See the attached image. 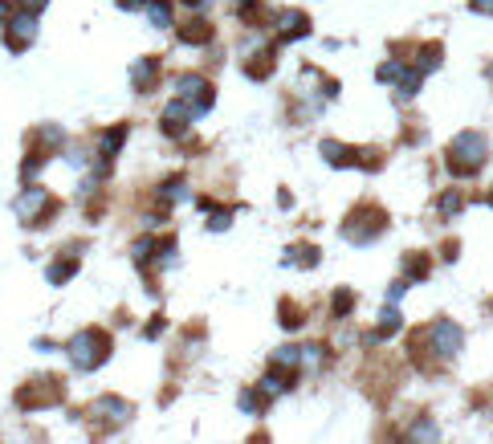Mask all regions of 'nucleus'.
<instances>
[{
  "label": "nucleus",
  "instance_id": "1",
  "mask_svg": "<svg viewBox=\"0 0 493 444\" xmlns=\"http://www.w3.org/2000/svg\"><path fill=\"white\" fill-rule=\"evenodd\" d=\"M485 134L477 131H461L452 143H448V168L456 172V176H469V172H477L481 163H485Z\"/></svg>",
  "mask_w": 493,
  "mask_h": 444
},
{
  "label": "nucleus",
  "instance_id": "2",
  "mask_svg": "<svg viewBox=\"0 0 493 444\" xmlns=\"http://www.w3.org/2000/svg\"><path fill=\"white\" fill-rule=\"evenodd\" d=\"M66 351H70V363H74L78 371H94V367H102L106 355H110V339H106L102 330H78Z\"/></svg>",
  "mask_w": 493,
  "mask_h": 444
},
{
  "label": "nucleus",
  "instance_id": "3",
  "mask_svg": "<svg viewBox=\"0 0 493 444\" xmlns=\"http://www.w3.org/2000/svg\"><path fill=\"white\" fill-rule=\"evenodd\" d=\"M8 29H4V45L12 49V53H21L25 45L37 37V12H29V8H21V17H12V21H4Z\"/></svg>",
  "mask_w": 493,
  "mask_h": 444
},
{
  "label": "nucleus",
  "instance_id": "4",
  "mask_svg": "<svg viewBox=\"0 0 493 444\" xmlns=\"http://www.w3.org/2000/svg\"><path fill=\"white\" fill-rule=\"evenodd\" d=\"M428 339H432V351L436 355H456L461 351V343H465V334H461V326H452L448 318H441V322H432V330H428Z\"/></svg>",
  "mask_w": 493,
  "mask_h": 444
},
{
  "label": "nucleus",
  "instance_id": "5",
  "mask_svg": "<svg viewBox=\"0 0 493 444\" xmlns=\"http://www.w3.org/2000/svg\"><path fill=\"white\" fill-rule=\"evenodd\" d=\"M45 200H49V196H45L41 188H29V192H25V196L17 200V216H21L25 224H33V216H37V212L45 208Z\"/></svg>",
  "mask_w": 493,
  "mask_h": 444
},
{
  "label": "nucleus",
  "instance_id": "6",
  "mask_svg": "<svg viewBox=\"0 0 493 444\" xmlns=\"http://www.w3.org/2000/svg\"><path fill=\"white\" fill-rule=\"evenodd\" d=\"M155 70H159V61H155V57H139V61H134V70H131V82L139 90H147L151 82H155Z\"/></svg>",
  "mask_w": 493,
  "mask_h": 444
},
{
  "label": "nucleus",
  "instance_id": "7",
  "mask_svg": "<svg viewBox=\"0 0 493 444\" xmlns=\"http://www.w3.org/2000/svg\"><path fill=\"white\" fill-rule=\"evenodd\" d=\"M322 155H326V163H334V168H347V163H355V151L351 147H343V143H322Z\"/></svg>",
  "mask_w": 493,
  "mask_h": 444
},
{
  "label": "nucleus",
  "instance_id": "8",
  "mask_svg": "<svg viewBox=\"0 0 493 444\" xmlns=\"http://www.w3.org/2000/svg\"><path fill=\"white\" fill-rule=\"evenodd\" d=\"M281 33L285 37H306L310 33V21L302 12H281Z\"/></svg>",
  "mask_w": 493,
  "mask_h": 444
},
{
  "label": "nucleus",
  "instance_id": "9",
  "mask_svg": "<svg viewBox=\"0 0 493 444\" xmlns=\"http://www.w3.org/2000/svg\"><path fill=\"white\" fill-rule=\"evenodd\" d=\"M212 37V29L204 25V21H188L183 29H179V41H188V45H204Z\"/></svg>",
  "mask_w": 493,
  "mask_h": 444
},
{
  "label": "nucleus",
  "instance_id": "10",
  "mask_svg": "<svg viewBox=\"0 0 493 444\" xmlns=\"http://www.w3.org/2000/svg\"><path fill=\"white\" fill-rule=\"evenodd\" d=\"M147 17H151L155 29H168V25H172V4H168V0H151V4H147Z\"/></svg>",
  "mask_w": 493,
  "mask_h": 444
},
{
  "label": "nucleus",
  "instance_id": "11",
  "mask_svg": "<svg viewBox=\"0 0 493 444\" xmlns=\"http://www.w3.org/2000/svg\"><path fill=\"white\" fill-rule=\"evenodd\" d=\"M396 330H400V314L388 306V310L379 314V334H375V339H383V334H396Z\"/></svg>",
  "mask_w": 493,
  "mask_h": 444
},
{
  "label": "nucleus",
  "instance_id": "12",
  "mask_svg": "<svg viewBox=\"0 0 493 444\" xmlns=\"http://www.w3.org/2000/svg\"><path fill=\"white\" fill-rule=\"evenodd\" d=\"M123 139H127V127H114L110 134H102V155H114L123 147Z\"/></svg>",
  "mask_w": 493,
  "mask_h": 444
},
{
  "label": "nucleus",
  "instance_id": "13",
  "mask_svg": "<svg viewBox=\"0 0 493 444\" xmlns=\"http://www.w3.org/2000/svg\"><path fill=\"white\" fill-rule=\"evenodd\" d=\"M302 363V351L298 347H281L277 355H273V367H298Z\"/></svg>",
  "mask_w": 493,
  "mask_h": 444
},
{
  "label": "nucleus",
  "instance_id": "14",
  "mask_svg": "<svg viewBox=\"0 0 493 444\" xmlns=\"http://www.w3.org/2000/svg\"><path fill=\"white\" fill-rule=\"evenodd\" d=\"M74 273H78V261H61V265L49 269V281H53V285H61V281H66V277H74Z\"/></svg>",
  "mask_w": 493,
  "mask_h": 444
},
{
  "label": "nucleus",
  "instance_id": "15",
  "mask_svg": "<svg viewBox=\"0 0 493 444\" xmlns=\"http://www.w3.org/2000/svg\"><path fill=\"white\" fill-rule=\"evenodd\" d=\"M400 78H403L400 61H383V65H379V82H400Z\"/></svg>",
  "mask_w": 493,
  "mask_h": 444
},
{
  "label": "nucleus",
  "instance_id": "16",
  "mask_svg": "<svg viewBox=\"0 0 493 444\" xmlns=\"http://www.w3.org/2000/svg\"><path fill=\"white\" fill-rule=\"evenodd\" d=\"M432 65H441V45H424L420 53V70H432Z\"/></svg>",
  "mask_w": 493,
  "mask_h": 444
},
{
  "label": "nucleus",
  "instance_id": "17",
  "mask_svg": "<svg viewBox=\"0 0 493 444\" xmlns=\"http://www.w3.org/2000/svg\"><path fill=\"white\" fill-rule=\"evenodd\" d=\"M159 196H163V200H183V179H168Z\"/></svg>",
  "mask_w": 493,
  "mask_h": 444
},
{
  "label": "nucleus",
  "instance_id": "18",
  "mask_svg": "<svg viewBox=\"0 0 493 444\" xmlns=\"http://www.w3.org/2000/svg\"><path fill=\"white\" fill-rule=\"evenodd\" d=\"M261 392H265V396H281V392H285V379H281V375H265Z\"/></svg>",
  "mask_w": 493,
  "mask_h": 444
},
{
  "label": "nucleus",
  "instance_id": "19",
  "mask_svg": "<svg viewBox=\"0 0 493 444\" xmlns=\"http://www.w3.org/2000/svg\"><path fill=\"white\" fill-rule=\"evenodd\" d=\"M351 302H355L351 290H339V294H334V314H347V310H351Z\"/></svg>",
  "mask_w": 493,
  "mask_h": 444
},
{
  "label": "nucleus",
  "instance_id": "20",
  "mask_svg": "<svg viewBox=\"0 0 493 444\" xmlns=\"http://www.w3.org/2000/svg\"><path fill=\"white\" fill-rule=\"evenodd\" d=\"M441 212H448V216H452V212H461V196H456V192H448L445 200H441Z\"/></svg>",
  "mask_w": 493,
  "mask_h": 444
},
{
  "label": "nucleus",
  "instance_id": "21",
  "mask_svg": "<svg viewBox=\"0 0 493 444\" xmlns=\"http://www.w3.org/2000/svg\"><path fill=\"white\" fill-rule=\"evenodd\" d=\"M298 322H302V318H298V310H294V306H281V326H290V330H294Z\"/></svg>",
  "mask_w": 493,
  "mask_h": 444
},
{
  "label": "nucleus",
  "instance_id": "22",
  "mask_svg": "<svg viewBox=\"0 0 493 444\" xmlns=\"http://www.w3.org/2000/svg\"><path fill=\"white\" fill-rule=\"evenodd\" d=\"M408 273H412V277H424V273H428V261H424V257H412V261H408Z\"/></svg>",
  "mask_w": 493,
  "mask_h": 444
},
{
  "label": "nucleus",
  "instance_id": "23",
  "mask_svg": "<svg viewBox=\"0 0 493 444\" xmlns=\"http://www.w3.org/2000/svg\"><path fill=\"white\" fill-rule=\"evenodd\" d=\"M241 407H245V412H257V407H261V400H257L253 392H245V396H241Z\"/></svg>",
  "mask_w": 493,
  "mask_h": 444
},
{
  "label": "nucleus",
  "instance_id": "24",
  "mask_svg": "<svg viewBox=\"0 0 493 444\" xmlns=\"http://www.w3.org/2000/svg\"><path fill=\"white\" fill-rule=\"evenodd\" d=\"M473 4V12H485V17H493V0H469Z\"/></svg>",
  "mask_w": 493,
  "mask_h": 444
},
{
  "label": "nucleus",
  "instance_id": "25",
  "mask_svg": "<svg viewBox=\"0 0 493 444\" xmlns=\"http://www.w3.org/2000/svg\"><path fill=\"white\" fill-rule=\"evenodd\" d=\"M412 436H416V441H420V436H436V428H432V424H420V428H412Z\"/></svg>",
  "mask_w": 493,
  "mask_h": 444
},
{
  "label": "nucleus",
  "instance_id": "26",
  "mask_svg": "<svg viewBox=\"0 0 493 444\" xmlns=\"http://www.w3.org/2000/svg\"><path fill=\"white\" fill-rule=\"evenodd\" d=\"M208 224H212L217 232H221V228H228V212H217V216H212V221H208Z\"/></svg>",
  "mask_w": 493,
  "mask_h": 444
},
{
  "label": "nucleus",
  "instance_id": "27",
  "mask_svg": "<svg viewBox=\"0 0 493 444\" xmlns=\"http://www.w3.org/2000/svg\"><path fill=\"white\" fill-rule=\"evenodd\" d=\"M49 0H21V8H29V12H37V8H45Z\"/></svg>",
  "mask_w": 493,
  "mask_h": 444
},
{
  "label": "nucleus",
  "instance_id": "28",
  "mask_svg": "<svg viewBox=\"0 0 493 444\" xmlns=\"http://www.w3.org/2000/svg\"><path fill=\"white\" fill-rule=\"evenodd\" d=\"M123 8H139V4H147V0H119Z\"/></svg>",
  "mask_w": 493,
  "mask_h": 444
},
{
  "label": "nucleus",
  "instance_id": "29",
  "mask_svg": "<svg viewBox=\"0 0 493 444\" xmlns=\"http://www.w3.org/2000/svg\"><path fill=\"white\" fill-rule=\"evenodd\" d=\"M183 4H188V8H204L208 0H183Z\"/></svg>",
  "mask_w": 493,
  "mask_h": 444
},
{
  "label": "nucleus",
  "instance_id": "30",
  "mask_svg": "<svg viewBox=\"0 0 493 444\" xmlns=\"http://www.w3.org/2000/svg\"><path fill=\"white\" fill-rule=\"evenodd\" d=\"M4 12H8V4H4V0H0V17H4Z\"/></svg>",
  "mask_w": 493,
  "mask_h": 444
},
{
  "label": "nucleus",
  "instance_id": "31",
  "mask_svg": "<svg viewBox=\"0 0 493 444\" xmlns=\"http://www.w3.org/2000/svg\"><path fill=\"white\" fill-rule=\"evenodd\" d=\"M490 78H493V65H490Z\"/></svg>",
  "mask_w": 493,
  "mask_h": 444
}]
</instances>
